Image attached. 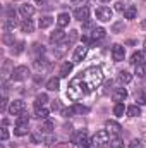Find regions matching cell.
Listing matches in <instances>:
<instances>
[{"label":"cell","instance_id":"6da1fadb","mask_svg":"<svg viewBox=\"0 0 146 148\" xmlns=\"http://www.w3.org/2000/svg\"><path fill=\"white\" fill-rule=\"evenodd\" d=\"M103 83V73L100 67H88L84 73L76 76L69 83V90H67V97L71 100H79L86 95H89L91 91H95L96 88H100V84Z\"/></svg>","mask_w":146,"mask_h":148},{"label":"cell","instance_id":"7a4b0ae2","mask_svg":"<svg viewBox=\"0 0 146 148\" xmlns=\"http://www.w3.org/2000/svg\"><path fill=\"white\" fill-rule=\"evenodd\" d=\"M91 140H93V145H95L96 148H105L107 145H108V141H110L108 131H107V129L96 131V133H95V136H93Z\"/></svg>","mask_w":146,"mask_h":148},{"label":"cell","instance_id":"3957f363","mask_svg":"<svg viewBox=\"0 0 146 148\" xmlns=\"http://www.w3.org/2000/svg\"><path fill=\"white\" fill-rule=\"evenodd\" d=\"M10 76H12L14 81H23V79H26L29 76V69L26 66H17L16 69H12V74Z\"/></svg>","mask_w":146,"mask_h":148},{"label":"cell","instance_id":"277c9868","mask_svg":"<svg viewBox=\"0 0 146 148\" xmlns=\"http://www.w3.org/2000/svg\"><path fill=\"white\" fill-rule=\"evenodd\" d=\"M76 143H77V147H81V148H89L93 145V140H89V136H88L86 131H81L76 136Z\"/></svg>","mask_w":146,"mask_h":148},{"label":"cell","instance_id":"5b68a950","mask_svg":"<svg viewBox=\"0 0 146 148\" xmlns=\"http://www.w3.org/2000/svg\"><path fill=\"white\" fill-rule=\"evenodd\" d=\"M24 109H26V105H24L23 100H14L10 103V107H9V114L10 115H21L24 112Z\"/></svg>","mask_w":146,"mask_h":148},{"label":"cell","instance_id":"8992f818","mask_svg":"<svg viewBox=\"0 0 146 148\" xmlns=\"http://www.w3.org/2000/svg\"><path fill=\"white\" fill-rule=\"evenodd\" d=\"M74 17H76L77 21H81V23L88 21V19H89V9H88L86 5H83V7H77V9L74 10Z\"/></svg>","mask_w":146,"mask_h":148},{"label":"cell","instance_id":"52a82bcc","mask_svg":"<svg viewBox=\"0 0 146 148\" xmlns=\"http://www.w3.org/2000/svg\"><path fill=\"white\" fill-rule=\"evenodd\" d=\"M124 55H126L124 47L119 45V43H115V45L112 47V57H113V60H115V62H122V60H124Z\"/></svg>","mask_w":146,"mask_h":148},{"label":"cell","instance_id":"ba28073f","mask_svg":"<svg viewBox=\"0 0 146 148\" xmlns=\"http://www.w3.org/2000/svg\"><path fill=\"white\" fill-rule=\"evenodd\" d=\"M96 17H98L100 21L107 23V21L112 19V10H110L108 7H98V9H96Z\"/></svg>","mask_w":146,"mask_h":148},{"label":"cell","instance_id":"9c48e42d","mask_svg":"<svg viewBox=\"0 0 146 148\" xmlns=\"http://www.w3.org/2000/svg\"><path fill=\"white\" fill-rule=\"evenodd\" d=\"M126 98H127V91H126V88H117V90L112 93V100H113L115 103H122Z\"/></svg>","mask_w":146,"mask_h":148},{"label":"cell","instance_id":"30bf717a","mask_svg":"<svg viewBox=\"0 0 146 148\" xmlns=\"http://www.w3.org/2000/svg\"><path fill=\"white\" fill-rule=\"evenodd\" d=\"M86 53H88V47H86V45L77 47V48H76V52H74V55H72V60H74V62H81V60L86 57Z\"/></svg>","mask_w":146,"mask_h":148},{"label":"cell","instance_id":"8fae6325","mask_svg":"<svg viewBox=\"0 0 146 148\" xmlns=\"http://www.w3.org/2000/svg\"><path fill=\"white\" fill-rule=\"evenodd\" d=\"M19 12H21V16H23L24 19H29V17L35 14V7H33L31 3H23L21 9H19Z\"/></svg>","mask_w":146,"mask_h":148},{"label":"cell","instance_id":"7c38bea8","mask_svg":"<svg viewBox=\"0 0 146 148\" xmlns=\"http://www.w3.org/2000/svg\"><path fill=\"white\" fill-rule=\"evenodd\" d=\"M105 127H107V131H108L110 134H115V136L122 131L120 124H119V122H115V121H107V122H105Z\"/></svg>","mask_w":146,"mask_h":148},{"label":"cell","instance_id":"4fadbf2b","mask_svg":"<svg viewBox=\"0 0 146 148\" xmlns=\"http://www.w3.org/2000/svg\"><path fill=\"white\" fill-rule=\"evenodd\" d=\"M59 88H60V79H59V77H50V79L46 81V90L57 91Z\"/></svg>","mask_w":146,"mask_h":148},{"label":"cell","instance_id":"5bb4252c","mask_svg":"<svg viewBox=\"0 0 146 148\" xmlns=\"http://www.w3.org/2000/svg\"><path fill=\"white\" fill-rule=\"evenodd\" d=\"M35 67H36L38 71H45V69L50 67V62H48L45 57H38L36 60H35Z\"/></svg>","mask_w":146,"mask_h":148},{"label":"cell","instance_id":"9a60e30c","mask_svg":"<svg viewBox=\"0 0 146 148\" xmlns=\"http://www.w3.org/2000/svg\"><path fill=\"white\" fill-rule=\"evenodd\" d=\"M21 29H23V33H33V31H35L33 21H31V19H24V21L21 23Z\"/></svg>","mask_w":146,"mask_h":148},{"label":"cell","instance_id":"2e32d148","mask_svg":"<svg viewBox=\"0 0 146 148\" xmlns=\"http://www.w3.org/2000/svg\"><path fill=\"white\" fill-rule=\"evenodd\" d=\"M143 59H145V53H143V52H134V53L131 55V60H129V62H131V64H132V66L136 67L138 64H141V62H145Z\"/></svg>","mask_w":146,"mask_h":148},{"label":"cell","instance_id":"e0dca14e","mask_svg":"<svg viewBox=\"0 0 146 148\" xmlns=\"http://www.w3.org/2000/svg\"><path fill=\"white\" fill-rule=\"evenodd\" d=\"M69 21H71V17H69V14H65V12L59 14V17H57V24H59L60 28H65V26H69Z\"/></svg>","mask_w":146,"mask_h":148},{"label":"cell","instance_id":"ac0fdd59","mask_svg":"<svg viewBox=\"0 0 146 148\" xmlns=\"http://www.w3.org/2000/svg\"><path fill=\"white\" fill-rule=\"evenodd\" d=\"M53 122L52 121H48V119H45V122L40 126V133H45V134H48V133H52L53 131Z\"/></svg>","mask_w":146,"mask_h":148},{"label":"cell","instance_id":"d6986e66","mask_svg":"<svg viewBox=\"0 0 146 148\" xmlns=\"http://www.w3.org/2000/svg\"><path fill=\"white\" fill-rule=\"evenodd\" d=\"M72 62H64L62 64V67H60V77H67L69 74H71V71H72Z\"/></svg>","mask_w":146,"mask_h":148},{"label":"cell","instance_id":"ffe728a7","mask_svg":"<svg viewBox=\"0 0 146 148\" xmlns=\"http://www.w3.org/2000/svg\"><path fill=\"white\" fill-rule=\"evenodd\" d=\"M64 40V31L62 29H55L52 35H50V43H59Z\"/></svg>","mask_w":146,"mask_h":148},{"label":"cell","instance_id":"44dd1931","mask_svg":"<svg viewBox=\"0 0 146 148\" xmlns=\"http://www.w3.org/2000/svg\"><path fill=\"white\" fill-rule=\"evenodd\" d=\"M136 16H138V9L136 7H132V5L126 7V10H124V17L126 19H134Z\"/></svg>","mask_w":146,"mask_h":148},{"label":"cell","instance_id":"7402d4cb","mask_svg":"<svg viewBox=\"0 0 146 148\" xmlns=\"http://www.w3.org/2000/svg\"><path fill=\"white\" fill-rule=\"evenodd\" d=\"M46 102H48V97H46V93H40V95L36 97V100H35V109L43 107Z\"/></svg>","mask_w":146,"mask_h":148},{"label":"cell","instance_id":"603a6c76","mask_svg":"<svg viewBox=\"0 0 146 148\" xmlns=\"http://www.w3.org/2000/svg\"><path fill=\"white\" fill-rule=\"evenodd\" d=\"M16 26H17V21H16V19H10V17H7L5 23H3V29H5V31H14Z\"/></svg>","mask_w":146,"mask_h":148},{"label":"cell","instance_id":"cb8c5ba5","mask_svg":"<svg viewBox=\"0 0 146 148\" xmlns=\"http://www.w3.org/2000/svg\"><path fill=\"white\" fill-rule=\"evenodd\" d=\"M119 81L122 84H129L132 81V74H129L127 71H122V73H119Z\"/></svg>","mask_w":146,"mask_h":148},{"label":"cell","instance_id":"d4e9b609","mask_svg":"<svg viewBox=\"0 0 146 148\" xmlns=\"http://www.w3.org/2000/svg\"><path fill=\"white\" fill-rule=\"evenodd\" d=\"M28 124H16V129H14V133L17 134V136H24V134H28Z\"/></svg>","mask_w":146,"mask_h":148},{"label":"cell","instance_id":"484cf974","mask_svg":"<svg viewBox=\"0 0 146 148\" xmlns=\"http://www.w3.org/2000/svg\"><path fill=\"white\" fill-rule=\"evenodd\" d=\"M52 23H53V17H50V16H45V17H41V19H40V28H41V29H45V28H50V26H52Z\"/></svg>","mask_w":146,"mask_h":148},{"label":"cell","instance_id":"4316f807","mask_svg":"<svg viewBox=\"0 0 146 148\" xmlns=\"http://www.w3.org/2000/svg\"><path fill=\"white\" fill-rule=\"evenodd\" d=\"M105 33H107V31H105L103 28H95L93 33H91V38H93V40H102V38L105 36Z\"/></svg>","mask_w":146,"mask_h":148},{"label":"cell","instance_id":"83f0119b","mask_svg":"<svg viewBox=\"0 0 146 148\" xmlns=\"http://www.w3.org/2000/svg\"><path fill=\"white\" fill-rule=\"evenodd\" d=\"M127 115L129 117H138V115H141V109L138 105H131V107H127Z\"/></svg>","mask_w":146,"mask_h":148},{"label":"cell","instance_id":"f1b7e54d","mask_svg":"<svg viewBox=\"0 0 146 148\" xmlns=\"http://www.w3.org/2000/svg\"><path fill=\"white\" fill-rule=\"evenodd\" d=\"M35 117L36 119H46L48 117V109H45V107H40L35 110Z\"/></svg>","mask_w":146,"mask_h":148},{"label":"cell","instance_id":"f546056e","mask_svg":"<svg viewBox=\"0 0 146 148\" xmlns=\"http://www.w3.org/2000/svg\"><path fill=\"white\" fill-rule=\"evenodd\" d=\"M72 110H74V114L83 115V114H88V112H89V109H88V107H84V105H81V103H76V105L72 107Z\"/></svg>","mask_w":146,"mask_h":148},{"label":"cell","instance_id":"4dcf8cb0","mask_svg":"<svg viewBox=\"0 0 146 148\" xmlns=\"http://www.w3.org/2000/svg\"><path fill=\"white\" fill-rule=\"evenodd\" d=\"M124 112H126L124 103H115V107H113V114H115L117 117H122V115H124Z\"/></svg>","mask_w":146,"mask_h":148},{"label":"cell","instance_id":"1f68e13d","mask_svg":"<svg viewBox=\"0 0 146 148\" xmlns=\"http://www.w3.org/2000/svg\"><path fill=\"white\" fill-rule=\"evenodd\" d=\"M136 74H138L139 77H145L146 76V62H141V64L136 66Z\"/></svg>","mask_w":146,"mask_h":148},{"label":"cell","instance_id":"d6a6232c","mask_svg":"<svg viewBox=\"0 0 146 148\" xmlns=\"http://www.w3.org/2000/svg\"><path fill=\"white\" fill-rule=\"evenodd\" d=\"M23 50H24V41H17L16 45H12V53H14V55L21 53Z\"/></svg>","mask_w":146,"mask_h":148},{"label":"cell","instance_id":"836d02e7","mask_svg":"<svg viewBox=\"0 0 146 148\" xmlns=\"http://www.w3.org/2000/svg\"><path fill=\"white\" fill-rule=\"evenodd\" d=\"M76 40H77V31H76V29H72V31L69 33V38L65 40V43H64V45H67V47H69V45L76 43Z\"/></svg>","mask_w":146,"mask_h":148},{"label":"cell","instance_id":"e575fe53","mask_svg":"<svg viewBox=\"0 0 146 148\" xmlns=\"http://www.w3.org/2000/svg\"><path fill=\"white\" fill-rule=\"evenodd\" d=\"M124 147V141L119 138V136H115L112 141H110V148H122Z\"/></svg>","mask_w":146,"mask_h":148},{"label":"cell","instance_id":"d590c367","mask_svg":"<svg viewBox=\"0 0 146 148\" xmlns=\"http://www.w3.org/2000/svg\"><path fill=\"white\" fill-rule=\"evenodd\" d=\"M136 102H138L139 105H146V93H145V91L136 93Z\"/></svg>","mask_w":146,"mask_h":148},{"label":"cell","instance_id":"8d00e7d4","mask_svg":"<svg viewBox=\"0 0 146 148\" xmlns=\"http://www.w3.org/2000/svg\"><path fill=\"white\" fill-rule=\"evenodd\" d=\"M29 122V117H28V114H21V115H17V121H16V124H28Z\"/></svg>","mask_w":146,"mask_h":148},{"label":"cell","instance_id":"74e56055","mask_svg":"<svg viewBox=\"0 0 146 148\" xmlns=\"http://www.w3.org/2000/svg\"><path fill=\"white\" fill-rule=\"evenodd\" d=\"M0 136H2V141H7V140H9V131H7V126H2V133H0Z\"/></svg>","mask_w":146,"mask_h":148},{"label":"cell","instance_id":"f35d334b","mask_svg":"<svg viewBox=\"0 0 146 148\" xmlns=\"http://www.w3.org/2000/svg\"><path fill=\"white\" fill-rule=\"evenodd\" d=\"M33 50H35L36 53H43V52H45V47L40 45V43H35V45H33Z\"/></svg>","mask_w":146,"mask_h":148},{"label":"cell","instance_id":"ab89813d","mask_svg":"<svg viewBox=\"0 0 146 148\" xmlns=\"http://www.w3.org/2000/svg\"><path fill=\"white\" fill-rule=\"evenodd\" d=\"M129 148H143V145H141V141H139V140H132V141H131V145H129Z\"/></svg>","mask_w":146,"mask_h":148},{"label":"cell","instance_id":"60d3db41","mask_svg":"<svg viewBox=\"0 0 146 148\" xmlns=\"http://www.w3.org/2000/svg\"><path fill=\"white\" fill-rule=\"evenodd\" d=\"M60 114H62L64 117H71V115L74 114V110H72V107H71V109H62V112H60Z\"/></svg>","mask_w":146,"mask_h":148},{"label":"cell","instance_id":"b9f144b4","mask_svg":"<svg viewBox=\"0 0 146 148\" xmlns=\"http://www.w3.org/2000/svg\"><path fill=\"white\" fill-rule=\"evenodd\" d=\"M83 29H95V28H93V23H91L89 19L84 21V23H83Z\"/></svg>","mask_w":146,"mask_h":148},{"label":"cell","instance_id":"7bdbcfd3","mask_svg":"<svg viewBox=\"0 0 146 148\" xmlns=\"http://www.w3.org/2000/svg\"><path fill=\"white\" fill-rule=\"evenodd\" d=\"M3 43H12V45H14V40H12V36H10L9 33L3 35Z\"/></svg>","mask_w":146,"mask_h":148},{"label":"cell","instance_id":"ee69618b","mask_svg":"<svg viewBox=\"0 0 146 148\" xmlns=\"http://www.w3.org/2000/svg\"><path fill=\"white\" fill-rule=\"evenodd\" d=\"M115 10H119V12H122V10H126V7H124V3H122V2H117V3H115Z\"/></svg>","mask_w":146,"mask_h":148},{"label":"cell","instance_id":"f6af8a7d","mask_svg":"<svg viewBox=\"0 0 146 148\" xmlns=\"http://www.w3.org/2000/svg\"><path fill=\"white\" fill-rule=\"evenodd\" d=\"M122 28H124V23H117V24L113 26V33H119Z\"/></svg>","mask_w":146,"mask_h":148},{"label":"cell","instance_id":"bcb514c9","mask_svg":"<svg viewBox=\"0 0 146 148\" xmlns=\"http://www.w3.org/2000/svg\"><path fill=\"white\" fill-rule=\"evenodd\" d=\"M0 109H2V112H3L5 109H7V98H5V97L2 98V103H0Z\"/></svg>","mask_w":146,"mask_h":148},{"label":"cell","instance_id":"7dc6e473","mask_svg":"<svg viewBox=\"0 0 146 148\" xmlns=\"http://www.w3.org/2000/svg\"><path fill=\"white\" fill-rule=\"evenodd\" d=\"M36 3H41L43 5V3H46V0H36Z\"/></svg>","mask_w":146,"mask_h":148},{"label":"cell","instance_id":"c3c4849f","mask_svg":"<svg viewBox=\"0 0 146 148\" xmlns=\"http://www.w3.org/2000/svg\"><path fill=\"white\" fill-rule=\"evenodd\" d=\"M141 28H143V29H146V21H143V23H141Z\"/></svg>","mask_w":146,"mask_h":148},{"label":"cell","instance_id":"681fc988","mask_svg":"<svg viewBox=\"0 0 146 148\" xmlns=\"http://www.w3.org/2000/svg\"><path fill=\"white\" fill-rule=\"evenodd\" d=\"M71 2H74V3H76V2H83V0H71Z\"/></svg>","mask_w":146,"mask_h":148},{"label":"cell","instance_id":"f907efd6","mask_svg":"<svg viewBox=\"0 0 146 148\" xmlns=\"http://www.w3.org/2000/svg\"><path fill=\"white\" fill-rule=\"evenodd\" d=\"M145 50H146V40H145Z\"/></svg>","mask_w":146,"mask_h":148}]
</instances>
